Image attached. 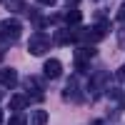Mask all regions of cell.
Returning a JSON list of instances; mask_svg holds the SVG:
<instances>
[{"mask_svg": "<svg viewBox=\"0 0 125 125\" xmlns=\"http://www.w3.org/2000/svg\"><path fill=\"white\" fill-rule=\"evenodd\" d=\"M20 33H23V25H20L18 20H5V23L0 25V50H3V45L8 48L13 40H18Z\"/></svg>", "mask_w": 125, "mask_h": 125, "instance_id": "1", "label": "cell"}, {"mask_svg": "<svg viewBox=\"0 0 125 125\" xmlns=\"http://www.w3.org/2000/svg\"><path fill=\"white\" fill-rule=\"evenodd\" d=\"M50 45H53V40H50L45 33H35V35H30L28 40V50H30V55H45Z\"/></svg>", "mask_w": 125, "mask_h": 125, "instance_id": "2", "label": "cell"}, {"mask_svg": "<svg viewBox=\"0 0 125 125\" xmlns=\"http://www.w3.org/2000/svg\"><path fill=\"white\" fill-rule=\"evenodd\" d=\"M95 53L98 50L93 45H83V48L75 50V68H78V73L88 70V62H90V58H95Z\"/></svg>", "mask_w": 125, "mask_h": 125, "instance_id": "3", "label": "cell"}, {"mask_svg": "<svg viewBox=\"0 0 125 125\" xmlns=\"http://www.w3.org/2000/svg\"><path fill=\"white\" fill-rule=\"evenodd\" d=\"M25 88H28V93H25V95L30 98V103H43V100H45L43 85L38 83V78H25Z\"/></svg>", "mask_w": 125, "mask_h": 125, "instance_id": "4", "label": "cell"}, {"mask_svg": "<svg viewBox=\"0 0 125 125\" xmlns=\"http://www.w3.org/2000/svg\"><path fill=\"white\" fill-rule=\"evenodd\" d=\"M105 85H108V73H105V70H100V73H95V75L90 78L88 90L93 93V95H98V93H103V90H105Z\"/></svg>", "mask_w": 125, "mask_h": 125, "instance_id": "5", "label": "cell"}, {"mask_svg": "<svg viewBox=\"0 0 125 125\" xmlns=\"http://www.w3.org/2000/svg\"><path fill=\"white\" fill-rule=\"evenodd\" d=\"M62 98L65 100H70V103H80L83 98H80V85H78V78H70L68 80V88L62 90Z\"/></svg>", "mask_w": 125, "mask_h": 125, "instance_id": "6", "label": "cell"}, {"mask_svg": "<svg viewBox=\"0 0 125 125\" xmlns=\"http://www.w3.org/2000/svg\"><path fill=\"white\" fill-rule=\"evenodd\" d=\"M0 85L3 88H15L18 85V73L13 68H0Z\"/></svg>", "mask_w": 125, "mask_h": 125, "instance_id": "7", "label": "cell"}, {"mask_svg": "<svg viewBox=\"0 0 125 125\" xmlns=\"http://www.w3.org/2000/svg\"><path fill=\"white\" fill-rule=\"evenodd\" d=\"M43 73H45V78H50V80L60 78V73H62V65H60V60H55V58L45 60V68H43Z\"/></svg>", "mask_w": 125, "mask_h": 125, "instance_id": "8", "label": "cell"}, {"mask_svg": "<svg viewBox=\"0 0 125 125\" xmlns=\"http://www.w3.org/2000/svg\"><path fill=\"white\" fill-rule=\"evenodd\" d=\"M73 40H75V33H73V30H65V28H60L58 33H55V38H53V45H70Z\"/></svg>", "mask_w": 125, "mask_h": 125, "instance_id": "9", "label": "cell"}, {"mask_svg": "<svg viewBox=\"0 0 125 125\" xmlns=\"http://www.w3.org/2000/svg\"><path fill=\"white\" fill-rule=\"evenodd\" d=\"M28 105H30V98L25 95V93H23V95H13V98H10V110H15V113L25 110Z\"/></svg>", "mask_w": 125, "mask_h": 125, "instance_id": "10", "label": "cell"}, {"mask_svg": "<svg viewBox=\"0 0 125 125\" xmlns=\"http://www.w3.org/2000/svg\"><path fill=\"white\" fill-rule=\"evenodd\" d=\"M5 8L13 10V13H25V10H28L25 0H5Z\"/></svg>", "mask_w": 125, "mask_h": 125, "instance_id": "11", "label": "cell"}, {"mask_svg": "<svg viewBox=\"0 0 125 125\" xmlns=\"http://www.w3.org/2000/svg\"><path fill=\"white\" fill-rule=\"evenodd\" d=\"M48 123V113L45 110H35L33 118H30V125H45Z\"/></svg>", "mask_w": 125, "mask_h": 125, "instance_id": "12", "label": "cell"}, {"mask_svg": "<svg viewBox=\"0 0 125 125\" xmlns=\"http://www.w3.org/2000/svg\"><path fill=\"white\" fill-rule=\"evenodd\" d=\"M62 20H65L68 25H78L80 20H83V15H80V10H70V13H65V18H62Z\"/></svg>", "mask_w": 125, "mask_h": 125, "instance_id": "13", "label": "cell"}, {"mask_svg": "<svg viewBox=\"0 0 125 125\" xmlns=\"http://www.w3.org/2000/svg\"><path fill=\"white\" fill-rule=\"evenodd\" d=\"M10 125H28V120H25V115H13L10 118Z\"/></svg>", "mask_w": 125, "mask_h": 125, "instance_id": "14", "label": "cell"}, {"mask_svg": "<svg viewBox=\"0 0 125 125\" xmlns=\"http://www.w3.org/2000/svg\"><path fill=\"white\" fill-rule=\"evenodd\" d=\"M118 20H123V23H125V3L118 8Z\"/></svg>", "mask_w": 125, "mask_h": 125, "instance_id": "15", "label": "cell"}, {"mask_svg": "<svg viewBox=\"0 0 125 125\" xmlns=\"http://www.w3.org/2000/svg\"><path fill=\"white\" fill-rule=\"evenodd\" d=\"M118 80H125V62H123L120 70H118Z\"/></svg>", "mask_w": 125, "mask_h": 125, "instance_id": "16", "label": "cell"}, {"mask_svg": "<svg viewBox=\"0 0 125 125\" xmlns=\"http://www.w3.org/2000/svg\"><path fill=\"white\" fill-rule=\"evenodd\" d=\"M38 3H40V5H55L58 0H38Z\"/></svg>", "mask_w": 125, "mask_h": 125, "instance_id": "17", "label": "cell"}, {"mask_svg": "<svg viewBox=\"0 0 125 125\" xmlns=\"http://www.w3.org/2000/svg\"><path fill=\"white\" fill-rule=\"evenodd\" d=\"M65 3H68V5H70V8H75V5H78V3H80V0H65Z\"/></svg>", "mask_w": 125, "mask_h": 125, "instance_id": "18", "label": "cell"}, {"mask_svg": "<svg viewBox=\"0 0 125 125\" xmlns=\"http://www.w3.org/2000/svg\"><path fill=\"white\" fill-rule=\"evenodd\" d=\"M0 123H3V110H0Z\"/></svg>", "mask_w": 125, "mask_h": 125, "instance_id": "19", "label": "cell"}, {"mask_svg": "<svg viewBox=\"0 0 125 125\" xmlns=\"http://www.w3.org/2000/svg\"><path fill=\"white\" fill-rule=\"evenodd\" d=\"M0 98H3V93H0Z\"/></svg>", "mask_w": 125, "mask_h": 125, "instance_id": "20", "label": "cell"}]
</instances>
